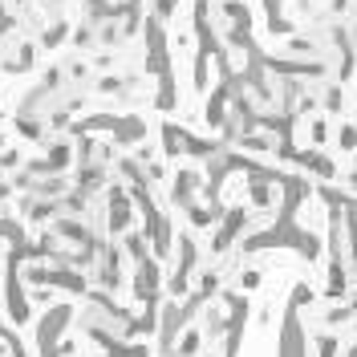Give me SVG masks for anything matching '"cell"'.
I'll return each instance as SVG.
<instances>
[{"instance_id": "6da1fadb", "label": "cell", "mask_w": 357, "mask_h": 357, "mask_svg": "<svg viewBox=\"0 0 357 357\" xmlns=\"http://www.w3.org/2000/svg\"><path fill=\"white\" fill-rule=\"evenodd\" d=\"M65 321H70V309H53L41 321V357H57V345L53 341L65 333Z\"/></svg>"}]
</instances>
